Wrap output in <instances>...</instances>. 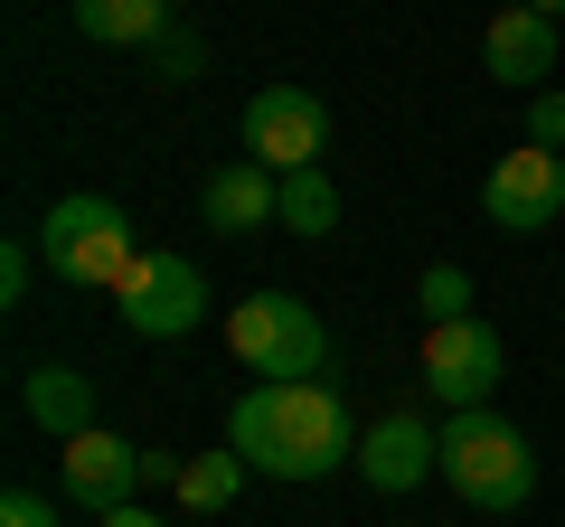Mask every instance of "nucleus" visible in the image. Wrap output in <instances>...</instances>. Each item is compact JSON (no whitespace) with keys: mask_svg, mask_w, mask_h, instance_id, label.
Instances as JSON below:
<instances>
[{"mask_svg":"<svg viewBox=\"0 0 565 527\" xmlns=\"http://www.w3.org/2000/svg\"><path fill=\"white\" fill-rule=\"evenodd\" d=\"M20 415L39 433H57V443H76V433H95V377L66 367V358H39L20 377Z\"/></svg>","mask_w":565,"mask_h":527,"instance_id":"nucleus-13","label":"nucleus"},{"mask_svg":"<svg viewBox=\"0 0 565 527\" xmlns=\"http://www.w3.org/2000/svg\"><path fill=\"white\" fill-rule=\"evenodd\" d=\"M199 217L217 226V236H264V226L282 217V180H274L264 161H245V151H236V161H217V170H207Z\"/></svg>","mask_w":565,"mask_h":527,"instance_id":"nucleus-12","label":"nucleus"},{"mask_svg":"<svg viewBox=\"0 0 565 527\" xmlns=\"http://www.w3.org/2000/svg\"><path fill=\"white\" fill-rule=\"evenodd\" d=\"M481 66L509 85V95H546V76H556V20L527 10V0H509L500 20L481 29Z\"/></svg>","mask_w":565,"mask_h":527,"instance_id":"nucleus-11","label":"nucleus"},{"mask_svg":"<svg viewBox=\"0 0 565 527\" xmlns=\"http://www.w3.org/2000/svg\"><path fill=\"white\" fill-rule=\"evenodd\" d=\"M444 490L471 499L481 518H519L537 499V443H527L509 415L471 406V415H444Z\"/></svg>","mask_w":565,"mask_h":527,"instance_id":"nucleus-2","label":"nucleus"},{"mask_svg":"<svg viewBox=\"0 0 565 527\" xmlns=\"http://www.w3.org/2000/svg\"><path fill=\"white\" fill-rule=\"evenodd\" d=\"M527 142H537V151H565V85L527 95Z\"/></svg>","mask_w":565,"mask_h":527,"instance_id":"nucleus-20","label":"nucleus"},{"mask_svg":"<svg viewBox=\"0 0 565 527\" xmlns=\"http://www.w3.org/2000/svg\"><path fill=\"white\" fill-rule=\"evenodd\" d=\"M29 273H39V236H10V245H0V302H10V311L29 302Z\"/></svg>","mask_w":565,"mask_h":527,"instance_id":"nucleus-19","label":"nucleus"},{"mask_svg":"<svg viewBox=\"0 0 565 527\" xmlns=\"http://www.w3.org/2000/svg\"><path fill=\"white\" fill-rule=\"evenodd\" d=\"M95 527H161V518H151V508H141V499H122V508H104Z\"/></svg>","mask_w":565,"mask_h":527,"instance_id":"nucleus-22","label":"nucleus"},{"mask_svg":"<svg viewBox=\"0 0 565 527\" xmlns=\"http://www.w3.org/2000/svg\"><path fill=\"white\" fill-rule=\"evenodd\" d=\"M481 217L500 226V236H546V226L565 217V151H537V142L500 151L490 180H481Z\"/></svg>","mask_w":565,"mask_h":527,"instance_id":"nucleus-8","label":"nucleus"},{"mask_svg":"<svg viewBox=\"0 0 565 527\" xmlns=\"http://www.w3.org/2000/svg\"><path fill=\"white\" fill-rule=\"evenodd\" d=\"M114 311H122L132 340H189V330L207 321V273L189 255H170V245H141V264L122 273Z\"/></svg>","mask_w":565,"mask_h":527,"instance_id":"nucleus-5","label":"nucleus"},{"mask_svg":"<svg viewBox=\"0 0 565 527\" xmlns=\"http://www.w3.org/2000/svg\"><path fill=\"white\" fill-rule=\"evenodd\" d=\"M151 76H161V85H199L207 76V39H199V29H170V39L151 47Z\"/></svg>","mask_w":565,"mask_h":527,"instance_id":"nucleus-18","label":"nucleus"},{"mask_svg":"<svg viewBox=\"0 0 565 527\" xmlns=\"http://www.w3.org/2000/svg\"><path fill=\"white\" fill-rule=\"evenodd\" d=\"M527 10H546V20H565V0H527Z\"/></svg>","mask_w":565,"mask_h":527,"instance_id":"nucleus-23","label":"nucleus"},{"mask_svg":"<svg viewBox=\"0 0 565 527\" xmlns=\"http://www.w3.org/2000/svg\"><path fill=\"white\" fill-rule=\"evenodd\" d=\"M141 452H151V443L95 424V433H76V443H57V490H66L76 508H95V518H104V508H122V499H141V490H151V481H141Z\"/></svg>","mask_w":565,"mask_h":527,"instance_id":"nucleus-10","label":"nucleus"},{"mask_svg":"<svg viewBox=\"0 0 565 527\" xmlns=\"http://www.w3.org/2000/svg\"><path fill=\"white\" fill-rule=\"evenodd\" d=\"M0 527H57V499H39V490H10V499H0Z\"/></svg>","mask_w":565,"mask_h":527,"instance_id":"nucleus-21","label":"nucleus"},{"mask_svg":"<svg viewBox=\"0 0 565 527\" xmlns=\"http://www.w3.org/2000/svg\"><path fill=\"white\" fill-rule=\"evenodd\" d=\"M444 471V424H424L415 406L377 415V424L359 433V481L377 490V499H405V490H424Z\"/></svg>","mask_w":565,"mask_h":527,"instance_id":"nucleus-9","label":"nucleus"},{"mask_svg":"<svg viewBox=\"0 0 565 527\" xmlns=\"http://www.w3.org/2000/svg\"><path fill=\"white\" fill-rule=\"evenodd\" d=\"M226 348H236L245 377H321L330 358V330L302 292H245L226 311Z\"/></svg>","mask_w":565,"mask_h":527,"instance_id":"nucleus-4","label":"nucleus"},{"mask_svg":"<svg viewBox=\"0 0 565 527\" xmlns=\"http://www.w3.org/2000/svg\"><path fill=\"white\" fill-rule=\"evenodd\" d=\"M39 264L57 273V283L122 292V273L141 264V245H132V217H122L114 198H95V189H76V198H57V207L39 217Z\"/></svg>","mask_w":565,"mask_h":527,"instance_id":"nucleus-3","label":"nucleus"},{"mask_svg":"<svg viewBox=\"0 0 565 527\" xmlns=\"http://www.w3.org/2000/svg\"><path fill=\"white\" fill-rule=\"evenodd\" d=\"M66 20H76V39H95V47H151L180 29V0H66Z\"/></svg>","mask_w":565,"mask_h":527,"instance_id":"nucleus-14","label":"nucleus"},{"mask_svg":"<svg viewBox=\"0 0 565 527\" xmlns=\"http://www.w3.org/2000/svg\"><path fill=\"white\" fill-rule=\"evenodd\" d=\"M500 377H509V340L481 311L471 321H424V386H434V406L471 415V406L500 396Z\"/></svg>","mask_w":565,"mask_h":527,"instance_id":"nucleus-7","label":"nucleus"},{"mask_svg":"<svg viewBox=\"0 0 565 527\" xmlns=\"http://www.w3.org/2000/svg\"><path fill=\"white\" fill-rule=\"evenodd\" d=\"M226 452H245L255 481H330L340 462H359V415L330 377H255L226 406Z\"/></svg>","mask_w":565,"mask_h":527,"instance_id":"nucleus-1","label":"nucleus"},{"mask_svg":"<svg viewBox=\"0 0 565 527\" xmlns=\"http://www.w3.org/2000/svg\"><path fill=\"white\" fill-rule=\"evenodd\" d=\"M415 302H424V321H471V273L462 264H424Z\"/></svg>","mask_w":565,"mask_h":527,"instance_id":"nucleus-17","label":"nucleus"},{"mask_svg":"<svg viewBox=\"0 0 565 527\" xmlns=\"http://www.w3.org/2000/svg\"><path fill=\"white\" fill-rule=\"evenodd\" d=\"M274 226H282V236H302V245H321L330 226H340V180H330V170H292Z\"/></svg>","mask_w":565,"mask_h":527,"instance_id":"nucleus-15","label":"nucleus"},{"mask_svg":"<svg viewBox=\"0 0 565 527\" xmlns=\"http://www.w3.org/2000/svg\"><path fill=\"white\" fill-rule=\"evenodd\" d=\"M245 481H255V471H245V452H226V443H217V452H189L170 490H180V508H226Z\"/></svg>","mask_w":565,"mask_h":527,"instance_id":"nucleus-16","label":"nucleus"},{"mask_svg":"<svg viewBox=\"0 0 565 527\" xmlns=\"http://www.w3.org/2000/svg\"><path fill=\"white\" fill-rule=\"evenodd\" d=\"M245 161H264L274 180H292V170H321L330 151V104L311 95V85H264V95H245Z\"/></svg>","mask_w":565,"mask_h":527,"instance_id":"nucleus-6","label":"nucleus"}]
</instances>
